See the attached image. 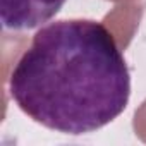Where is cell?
Segmentation results:
<instances>
[{
    "label": "cell",
    "mask_w": 146,
    "mask_h": 146,
    "mask_svg": "<svg viewBox=\"0 0 146 146\" xmlns=\"http://www.w3.org/2000/svg\"><path fill=\"white\" fill-rule=\"evenodd\" d=\"M65 0H0V19L5 29H35L53 19Z\"/></svg>",
    "instance_id": "obj_2"
},
{
    "label": "cell",
    "mask_w": 146,
    "mask_h": 146,
    "mask_svg": "<svg viewBox=\"0 0 146 146\" xmlns=\"http://www.w3.org/2000/svg\"><path fill=\"white\" fill-rule=\"evenodd\" d=\"M9 91L35 122L79 136L117 119L131 96V74L112 33L98 21L43 26L12 69Z\"/></svg>",
    "instance_id": "obj_1"
}]
</instances>
